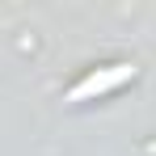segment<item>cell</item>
Here are the masks:
<instances>
[{
	"label": "cell",
	"instance_id": "6da1fadb",
	"mask_svg": "<svg viewBox=\"0 0 156 156\" xmlns=\"http://www.w3.org/2000/svg\"><path fill=\"white\" fill-rule=\"evenodd\" d=\"M127 80H135V63H110V68L89 72L80 84H72V89L63 93V101H89V97H101V93H114V89L127 84Z\"/></svg>",
	"mask_w": 156,
	"mask_h": 156
}]
</instances>
